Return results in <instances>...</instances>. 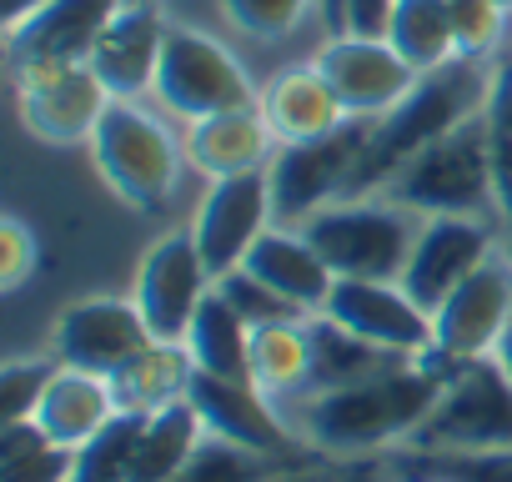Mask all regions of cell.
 I'll list each match as a JSON object with an SVG mask.
<instances>
[{
	"instance_id": "6da1fadb",
	"label": "cell",
	"mask_w": 512,
	"mask_h": 482,
	"mask_svg": "<svg viewBox=\"0 0 512 482\" xmlns=\"http://www.w3.org/2000/svg\"><path fill=\"white\" fill-rule=\"evenodd\" d=\"M452 367H457L452 357L427 347L422 357H407L402 367L377 372L367 382L307 392L302 402H292L287 422L317 457H367V452L407 447L412 432L437 407Z\"/></svg>"
},
{
	"instance_id": "7a4b0ae2",
	"label": "cell",
	"mask_w": 512,
	"mask_h": 482,
	"mask_svg": "<svg viewBox=\"0 0 512 482\" xmlns=\"http://www.w3.org/2000/svg\"><path fill=\"white\" fill-rule=\"evenodd\" d=\"M492 76H497V61H472V56H452L447 66L422 71L417 86L382 121H372V141L357 161L347 196L382 191L417 151H427L447 131L467 126L472 116H482V106L492 96Z\"/></svg>"
},
{
	"instance_id": "3957f363",
	"label": "cell",
	"mask_w": 512,
	"mask_h": 482,
	"mask_svg": "<svg viewBox=\"0 0 512 482\" xmlns=\"http://www.w3.org/2000/svg\"><path fill=\"white\" fill-rule=\"evenodd\" d=\"M86 151L106 191L141 216H156L176 196L181 171L191 166L181 136L141 101H111Z\"/></svg>"
},
{
	"instance_id": "277c9868",
	"label": "cell",
	"mask_w": 512,
	"mask_h": 482,
	"mask_svg": "<svg viewBox=\"0 0 512 482\" xmlns=\"http://www.w3.org/2000/svg\"><path fill=\"white\" fill-rule=\"evenodd\" d=\"M417 231L422 216L392 201L387 191L337 196L302 221V236L322 252V262L337 277H367V282H402Z\"/></svg>"
},
{
	"instance_id": "5b68a950",
	"label": "cell",
	"mask_w": 512,
	"mask_h": 482,
	"mask_svg": "<svg viewBox=\"0 0 512 482\" xmlns=\"http://www.w3.org/2000/svg\"><path fill=\"white\" fill-rule=\"evenodd\" d=\"M382 191L392 201L412 206L417 216H497L482 116H472L467 126L447 131L427 151H417Z\"/></svg>"
},
{
	"instance_id": "8992f818",
	"label": "cell",
	"mask_w": 512,
	"mask_h": 482,
	"mask_svg": "<svg viewBox=\"0 0 512 482\" xmlns=\"http://www.w3.org/2000/svg\"><path fill=\"white\" fill-rule=\"evenodd\" d=\"M417 452H492L512 447V377L497 357L457 362L437 407L412 432Z\"/></svg>"
},
{
	"instance_id": "52a82bcc",
	"label": "cell",
	"mask_w": 512,
	"mask_h": 482,
	"mask_svg": "<svg viewBox=\"0 0 512 482\" xmlns=\"http://www.w3.org/2000/svg\"><path fill=\"white\" fill-rule=\"evenodd\" d=\"M151 96L161 101V111H171L181 121H201V116H216V111L256 106L262 91L251 86L246 66L216 36H206L196 26H171Z\"/></svg>"
},
{
	"instance_id": "ba28073f",
	"label": "cell",
	"mask_w": 512,
	"mask_h": 482,
	"mask_svg": "<svg viewBox=\"0 0 512 482\" xmlns=\"http://www.w3.org/2000/svg\"><path fill=\"white\" fill-rule=\"evenodd\" d=\"M16 81V116L46 146H91L101 116L111 111V91L91 61L66 66H26L11 71Z\"/></svg>"
},
{
	"instance_id": "9c48e42d",
	"label": "cell",
	"mask_w": 512,
	"mask_h": 482,
	"mask_svg": "<svg viewBox=\"0 0 512 482\" xmlns=\"http://www.w3.org/2000/svg\"><path fill=\"white\" fill-rule=\"evenodd\" d=\"M372 141V121H347L332 136L317 141H292L277 146L267 176H272V201H277V221L282 226H302L312 211H322L327 201L352 191L357 161Z\"/></svg>"
},
{
	"instance_id": "30bf717a",
	"label": "cell",
	"mask_w": 512,
	"mask_h": 482,
	"mask_svg": "<svg viewBox=\"0 0 512 482\" xmlns=\"http://www.w3.org/2000/svg\"><path fill=\"white\" fill-rule=\"evenodd\" d=\"M272 226H277V201H272V176L267 171H241V176L206 181V191L196 201V216H191V236H196V252H201L211 282L236 272L246 262V252Z\"/></svg>"
},
{
	"instance_id": "8fae6325",
	"label": "cell",
	"mask_w": 512,
	"mask_h": 482,
	"mask_svg": "<svg viewBox=\"0 0 512 482\" xmlns=\"http://www.w3.org/2000/svg\"><path fill=\"white\" fill-rule=\"evenodd\" d=\"M502 221L497 216H422L412 241V257L402 267V287L422 312H437L482 262L502 252Z\"/></svg>"
},
{
	"instance_id": "7c38bea8",
	"label": "cell",
	"mask_w": 512,
	"mask_h": 482,
	"mask_svg": "<svg viewBox=\"0 0 512 482\" xmlns=\"http://www.w3.org/2000/svg\"><path fill=\"white\" fill-rule=\"evenodd\" d=\"M211 287L216 282H211V272L196 252L191 226H176V231H161L141 252L131 297H136V307H141L156 342H186L191 317H196V307L206 302Z\"/></svg>"
},
{
	"instance_id": "4fadbf2b",
	"label": "cell",
	"mask_w": 512,
	"mask_h": 482,
	"mask_svg": "<svg viewBox=\"0 0 512 482\" xmlns=\"http://www.w3.org/2000/svg\"><path fill=\"white\" fill-rule=\"evenodd\" d=\"M151 342L156 337H151L136 297H81L51 327V352L66 367H81L96 377H116Z\"/></svg>"
},
{
	"instance_id": "5bb4252c",
	"label": "cell",
	"mask_w": 512,
	"mask_h": 482,
	"mask_svg": "<svg viewBox=\"0 0 512 482\" xmlns=\"http://www.w3.org/2000/svg\"><path fill=\"white\" fill-rule=\"evenodd\" d=\"M312 61L332 81L352 121H382L417 86V71L392 51L387 36H357V31L327 36V46Z\"/></svg>"
},
{
	"instance_id": "9a60e30c",
	"label": "cell",
	"mask_w": 512,
	"mask_h": 482,
	"mask_svg": "<svg viewBox=\"0 0 512 482\" xmlns=\"http://www.w3.org/2000/svg\"><path fill=\"white\" fill-rule=\"evenodd\" d=\"M186 402L201 412L206 432L211 437H226L236 447H251V452H267V457H302V437L297 427L282 417V407L256 387V382H231V377H211V372H196L191 377V392ZM312 452V447H307Z\"/></svg>"
},
{
	"instance_id": "2e32d148",
	"label": "cell",
	"mask_w": 512,
	"mask_h": 482,
	"mask_svg": "<svg viewBox=\"0 0 512 482\" xmlns=\"http://www.w3.org/2000/svg\"><path fill=\"white\" fill-rule=\"evenodd\" d=\"M507 327H512V262L497 252L432 312V347L452 362L492 357Z\"/></svg>"
},
{
	"instance_id": "e0dca14e",
	"label": "cell",
	"mask_w": 512,
	"mask_h": 482,
	"mask_svg": "<svg viewBox=\"0 0 512 482\" xmlns=\"http://www.w3.org/2000/svg\"><path fill=\"white\" fill-rule=\"evenodd\" d=\"M322 317L357 332L372 347H387L397 357H422L432 347V312H422L402 282H367V277H337Z\"/></svg>"
},
{
	"instance_id": "ac0fdd59",
	"label": "cell",
	"mask_w": 512,
	"mask_h": 482,
	"mask_svg": "<svg viewBox=\"0 0 512 482\" xmlns=\"http://www.w3.org/2000/svg\"><path fill=\"white\" fill-rule=\"evenodd\" d=\"M121 6L126 0H46L26 21L6 26V66L26 71V66L91 61Z\"/></svg>"
},
{
	"instance_id": "d6986e66",
	"label": "cell",
	"mask_w": 512,
	"mask_h": 482,
	"mask_svg": "<svg viewBox=\"0 0 512 482\" xmlns=\"http://www.w3.org/2000/svg\"><path fill=\"white\" fill-rule=\"evenodd\" d=\"M166 31H171V21L156 11V0L116 11V21L106 26L101 46L91 51V66H96V76L106 81V91L116 101L151 96L156 71H161V51H166Z\"/></svg>"
},
{
	"instance_id": "ffe728a7",
	"label": "cell",
	"mask_w": 512,
	"mask_h": 482,
	"mask_svg": "<svg viewBox=\"0 0 512 482\" xmlns=\"http://www.w3.org/2000/svg\"><path fill=\"white\" fill-rule=\"evenodd\" d=\"M181 146H186L191 171L216 181V176H241V171H267L282 141L267 126L262 106H236V111H216V116L186 121Z\"/></svg>"
},
{
	"instance_id": "44dd1931",
	"label": "cell",
	"mask_w": 512,
	"mask_h": 482,
	"mask_svg": "<svg viewBox=\"0 0 512 482\" xmlns=\"http://www.w3.org/2000/svg\"><path fill=\"white\" fill-rule=\"evenodd\" d=\"M241 267L256 282H267L282 302H292L297 312H307V317H317L327 307L332 287H337V272L322 262V252L302 236V226H282V221L246 252Z\"/></svg>"
},
{
	"instance_id": "7402d4cb",
	"label": "cell",
	"mask_w": 512,
	"mask_h": 482,
	"mask_svg": "<svg viewBox=\"0 0 512 482\" xmlns=\"http://www.w3.org/2000/svg\"><path fill=\"white\" fill-rule=\"evenodd\" d=\"M256 106H262L267 126L277 131L282 146L292 141H317V136H332L337 126H347V106L342 96L332 91V81L317 71V61L307 66H292V71H277L262 96H256Z\"/></svg>"
},
{
	"instance_id": "603a6c76",
	"label": "cell",
	"mask_w": 512,
	"mask_h": 482,
	"mask_svg": "<svg viewBox=\"0 0 512 482\" xmlns=\"http://www.w3.org/2000/svg\"><path fill=\"white\" fill-rule=\"evenodd\" d=\"M116 387L111 377H96V372H81V367H66L51 377V387L41 392V407H36V422L66 442V447H86L111 417H116Z\"/></svg>"
},
{
	"instance_id": "cb8c5ba5",
	"label": "cell",
	"mask_w": 512,
	"mask_h": 482,
	"mask_svg": "<svg viewBox=\"0 0 512 482\" xmlns=\"http://www.w3.org/2000/svg\"><path fill=\"white\" fill-rule=\"evenodd\" d=\"M251 382L277 407L312 392V317H282L251 327Z\"/></svg>"
},
{
	"instance_id": "d4e9b609",
	"label": "cell",
	"mask_w": 512,
	"mask_h": 482,
	"mask_svg": "<svg viewBox=\"0 0 512 482\" xmlns=\"http://www.w3.org/2000/svg\"><path fill=\"white\" fill-rule=\"evenodd\" d=\"M191 377H196V362H191L186 342H151L111 377L116 407L121 412H161L171 402H186Z\"/></svg>"
},
{
	"instance_id": "484cf974",
	"label": "cell",
	"mask_w": 512,
	"mask_h": 482,
	"mask_svg": "<svg viewBox=\"0 0 512 482\" xmlns=\"http://www.w3.org/2000/svg\"><path fill=\"white\" fill-rule=\"evenodd\" d=\"M186 352H191L196 372L231 377V382H251V327H246V317L221 297V287H211L206 302L196 307L191 332H186Z\"/></svg>"
},
{
	"instance_id": "4316f807",
	"label": "cell",
	"mask_w": 512,
	"mask_h": 482,
	"mask_svg": "<svg viewBox=\"0 0 512 482\" xmlns=\"http://www.w3.org/2000/svg\"><path fill=\"white\" fill-rule=\"evenodd\" d=\"M201 437H206V422L191 402H171L161 412H146L126 482H171L186 467V457L201 447Z\"/></svg>"
},
{
	"instance_id": "83f0119b",
	"label": "cell",
	"mask_w": 512,
	"mask_h": 482,
	"mask_svg": "<svg viewBox=\"0 0 512 482\" xmlns=\"http://www.w3.org/2000/svg\"><path fill=\"white\" fill-rule=\"evenodd\" d=\"M402 362H407V357L362 342L357 332L337 327L332 317H322V312L312 317V392L352 387V382H367V377L392 372V367H402Z\"/></svg>"
},
{
	"instance_id": "f1b7e54d",
	"label": "cell",
	"mask_w": 512,
	"mask_h": 482,
	"mask_svg": "<svg viewBox=\"0 0 512 482\" xmlns=\"http://www.w3.org/2000/svg\"><path fill=\"white\" fill-rule=\"evenodd\" d=\"M387 41H392V51H397L417 76L447 66V61L457 56V36H452L447 0H392Z\"/></svg>"
},
{
	"instance_id": "f546056e",
	"label": "cell",
	"mask_w": 512,
	"mask_h": 482,
	"mask_svg": "<svg viewBox=\"0 0 512 482\" xmlns=\"http://www.w3.org/2000/svg\"><path fill=\"white\" fill-rule=\"evenodd\" d=\"M76 447L56 442L36 417L0 427V482H71Z\"/></svg>"
},
{
	"instance_id": "4dcf8cb0",
	"label": "cell",
	"mask_w": 512,
	"mask_h": 482,
	"mask_svg": "<svg viewBox=\"0 0 512 482\" xmlns=\"http://www.w3.org/2000/svg\"><path fill=\"white\" fill-rule=\"evenodd\" d=\"M387 472H392V482H512V447H492V452H417V447H402Z\"/></svg>"
},
{
	"instance_id": "1f68e13d",
	"label": "cell",
	"mask_w": 512,
	"mask_h": 482,
	"mask_svg": "<svg viewBox=\"0 0 512 482\" xmlns=\"http://www.w3.org/2000/svg\"><path fill=\"white\" fill-rule=\"evenodd\" d=\"M482 126H487L497 216H502V231H512V51L497 56V76H492V96L482 106Z\"/></svg>"
},
{
	"instance_id": "d6a6232c",
	"label": "cell",
	"mask_w": 512,
	"mask_h": 482,
	"mask_svg": "<svg viewBox=\"0 0 512 482\" xmlns=\"http://www.w3.org/2000/svg\"><path fill=\"white\" fill-rule=\"evenodd\" d=\"M292 462H302V457H267V452H251V447H236V442L206 432L201 447L186 457V467L171 482H267Z\"/></svg>"
},
{
	"instance_id": "836d02e7",
	"label": "cell",
	"mask_w": 512,
	"mask_h": 482,
	"mask_svg": "<svg viewBox=\"0 0 512 482\" xmlns=\"http://www.w3.org/2000/svg\"><path fill=\"white\" fill-rule=\"evenodd\" d=\"M141 422H146V412H116L86 447H76L71 482H126L136 442H141Z\"/></svg>"
},
{
	"instance_id": "e575fe53",
	"label": "cell",
	"mask_w": 512,
	"mask_h": 482,
	"mask_svg": "<svg viewBox=\"0 0 512 482\" xmlns=\"http://www.w3.org/2000/svg\"><path fill=\"white\" fill-rule=\"evenodd\" d=\"M452 11V36H457V56L472 61H497L507 51V26L512 11H502L497 0H447Z\"/></svg>"
},
{
	"instance_id": "d590c367",
	"label": "cell",
	"mask_w": 512,
	"mask_h": 482,
	"mask_svg": "<svg viewBox=\"0 0 512 482\" xmlns=\"http://www.w3.org/2000/svg\"><path fill=\"white\" fill-rule=\"evenodd\" d=\"M61 372V357H11L0 367V422H26L41 407V392Z\"/></svg>"
},
{
	"instance_id": "8d00e7d4",
	"label": "cell",
	"mask_w": 512,
	"mask_h": 482,
	"mask_svg": "<svg viewBox=\"0 0 512 482\" xmlns=\"http://www.w3.org/2000/svg\"><path fill=\"white\" fill-rule=\"evenodd\" d=\"M312 6H317V0H221L226 21L241 36H251V41H282V36H292L307 21Z\"/></svg>"
},
{
	"instance_id": "74e56055",
	"label": "cell",
	"mask_w": 512,
	"mask_h": 482,
	"mask_svg": "<svg viewBox=\"0 0 512 482\" xmlns=\"http://www.w3.org/2000/svg\"><path fill=\"white\" fill-rule=\"evenodd\" d=\"M216 287H221V297H226V302L246 317V327H267V322H282V317H307V312H297L292 302H282L267 282H256L246 267L226 272Z\"/></svg>"
},
{
	"instance_id": "f35d334b",
	"label": "cell",
	"mask_w": 512,
	"mask_h": 482,
	"mask_svg": "<svg viewBox=\"0 0 512 482\" xmlns=\"http://www.w3.org/2000/svg\"><path fill=\"white\" fill-rule=\"evenodd\" d=\"M41 272V236L26 216L0 221V292H21Z\"/></svg>"
},
{
	"instance_id": "ab89813d",
	"label": "cell",
	"mask_w": 512,
	"mask_h": 482,
	"mask_svg": "<svg viewBox=\"0 0 512 482\" xmlns=\"http://www.w3.org/2000/svg\"><path fill=\"white\" fill-rule=\"evenodd\" d=\"M267 482H332L322 467H312V462H292V467H282L277 477H267Z\"/></svg>"
},
{
	"instance_id": "60d3db41",
	"label": "cell",
	"mask_w": 512,
	"mask_h": 482,
	"mask_svg": "<svg viewBox=\"0 0 512 482\" xmlns=\"http://www.w3.org/2000/svg\"><path fill=\"white\" fill-rule=\"evenodd\" d=\"M36 6H46V0H0V26H16V21H26Z\"/></svg>"
},
{
	"instance_id": "b9f144b4",
	"label": "cell",
	"mask_w": 512,
	"mask_h": 482,
	"mask_svg": "<svg viewBox=\"0 0 512 482\" xmlns=\"http://www.w3.org/2000/svg\"><path fill=\"white\" fill-rule=\"evenodd\" d=\"M492 357H497V362H502V372L512 377V327L502 332V342H497V352H492Z\"/></svg>"
},
{
	"instance_id": "7bdbcfd3",
	"label": "cell",
	"mask_w": 512,
	"mask_h": 482,
	"mask_svg": "<svg viewBox=\"0 0 512 482\" xmlns=\"http://www.w3.org/2000/svg\"><path fill=\"white\" fill-rule=\"evenodd\" d=\"M502 257H507V262H512V231H507V236H502Z\"/></svg>"
},
{
	"instance_id": "ee69618b",
	"label": "cell",
	"mask_w": 512,
	"mask_h": 482,
	"mask_svg": "<svg viewBox=\"0 0 512 482\" xmlns=\"http://www.w3.org/2000/svg\"><path fill=\"white\" fill-rule=\"evenodd\" d=\"M497 6H502V11H512V0H497Z\"/></svg>"
},
{
	"instance_id": "f6af8a7d",
	"label": "cell",
	"mask_w": 512,
	"mask_h": 482,
	"mask_svg": "<svg viewBox=\"0 0 512 482\" xmlns=\"http://www.w3.org/2000/svg\"><path fill=\"white\" fill-rule=\"evenodd\" d=\"M126 6H146V0H126Z\"/></svg>"
},
{
	"instance_id": "bcb514c9",
	"label": "cell",
	"mask_w": 512,
	"mask_h": 482,
	"mask_svg": "<svg viewBox=\"0 0 512 482\" xmlns=\"http://www.w3.org/2000/svg\"><path fill=\"white\" fill-rule=\"evenodd\" d=\"M342 482H362V477H342Z\"/></svg>"
}]
</instances>
